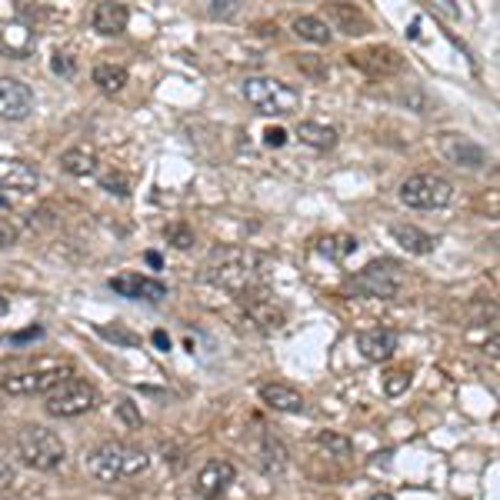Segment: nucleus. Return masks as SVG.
Listing matches in <instances>:
<instances>
[{"label": "nucleus", "instance_id": "nucleus-1", "mask_svg": "<svg viewBox=\"0 0 500 500\" xmlns=\"http://www.w3.org/2000/svg\"><path fill=\"white\" fill-rule=\"evenodd\" d=\"M207 277L220 287H227L240 301H250L264 287V261L250 250H214V257L207 264Z\"/></svg>", "mask_w": 500, "mask_h": 500}, {"label": "nucleus", "instance_id": "nucleus-2", "mask_svg": "<svg viewBox=\"0 0 500 500\" xmlns=\"http://www.w3.org/2000/svg\"><path fill=\"white\" fill-rule=\"evenodd\" d=\"M147 468H151V454L144 447L124 444V440H107L88 457V474L100 484L141 477Z\"/></svg>", "mask_w": 500, "mask_h": 500}, {"label": "nucleus", "instance_id": "nucleus-3", "mask_svg": "<svg viewBox=\"0 0 500 500\" xmlns=\"http://www.w3.org/2000/svg\"><path fill=\"white\" fill-rule=\"evenodd\" d=\"M244 97L250 107L267 114V117H287V114L301 110V90L277 80V77H247Z\"/></svg>", "mask_w": 500, "mask_h": 500}, {"label": "nucleus", "instance_id": "nucleus-4", "mask_svg": "<svg viewBox=\"0 0 500 500\" xmlns=\"http://www.w3.org/2000/svg\"><path fill=\"white\" fill-rule=\"evenodd\" d=\"M17 457L31 470H54L64 464L67 447L54 431L33 424V427H23L21 434H17Z\"/></svg>", "mask_w": 500, "mask_h": 500}, {"label": "nucleus", "instance_id": "nucleus-5", "mask_svg": "<svg viewBox=\"0 0 500 500\" xmlns=\"http://www.w3.org/2000/svg\"><path fill=\"white\" fill-rule=\"evenodd\" d=\"M347 287L357 297H370V301H391V297L401 294L403 271L394 261H370L367 267H360L354 277H347Z\"/></svg>", "mask_w": 500, "mask_h": 500}, {"label": "nucleus", "instance_id": "nucleus-6", "mask_svg": "<svg viewBox=\"0 0 500 500\" xmlns=\"http://www.w3.org/2000/svg\"><path fill=\"white\" fill-rule=\"evenodd\" d=\"M397 197L413 210H440L454 200V184L440 174H413L401 184Z\"/></svg>", "mask_w": 500, "mask_h": 500}, {"label": "nucleus", "instance_id": "nucleus-7", "mask_svg": "<svg viewBox=\"0 0 500 500\" xmlns=\"http://www.w3.org/2000/svg\"><path fill=\"white\" fill-rule=\"evenodd\" d=\"M97 407V387L88 381L67 377L64 384H57L54 391L47 394V413L54 417H80Z\"/></svg>", "mask_w": 500, "mask_h": 500}, {"label": "nucleus", "instance_id": "nucleus-8", "mask_svg": "<svg viewBox=\"0 0 500 500\" xmlns=\"http://www.w3.org/2000/svg\"><path fill=\"white\" fill-rule=\"evenodd\" d=\"M70 377L67 367H44V370H23V374H11L0 381V391L11 397H27V394H51L57 384H64Z\"/></svg>", "mask_w": 500, "mask_h": 500}, {"label": "nucleus", "instance_id": "nucleus-9", "mask_svg": "<svg viewBox=\"0 0 500 500\" xmlns=\"http://www.w3.org/2000/svg\"><path fill=\"white\" fill-rule=\"evenodd\" d=\"M437 151H440V157H444L447 163L468 167V171H477V167L487 163V151H484L477 141H470V137L454 134V131L437 134Z\"/></svg>", "mask_w": 500, "mask_h": 500}, {"label": "nucleus", "instance_id": "nucleus-10", "mask_svg": "<svg viewBox=\"0 0 500 500\" xmlns=\"http://www.w3.org/2000/svg\"><path fill=\"white\" fill-rule=\"evenodd\" d=\"M107 287L114 294L127 297V301H147V304H157V301L167 297V283L157 281V277H144V273H137V271L110 277Z\"/></svg>", "mask_w": 500, "mask_h": 500}, {"label": "nucleus", "instance_id": "nucleus-11", "mask_svg": "<svg viewBox=\"0 0 500 500\" xmlns=\"http://www.w3.org/2000/svg\"><path fill=\"white\" fill-rule=\"evenodd\" d=\"M33 110V90L17 77H0V117L23 120Z\"/></svg>", "mask_w": 500, "mask_h": 500}, {"label": "nucleus", "instance_id": "nucleus-12", "mask_svg": "<svg viewBox=\"0 0 500 500\" xmlns=\"http://www.w3.org/2000/svg\"><path fill=\"white\" fill-rule=\"evenodd\" d=\"M41 184L37 167L21 157H0V190H14V194H31Z\"/></svg>", "mask_w": 500, "mask_h": 500}, {"label": "nucleus", "instance_id": "nucleus-13", "mask_svg": "<svg viewBox=\"0 0 500 500\" xmlns=\"http://www.w3.org/2000/svg\"><path fill=\"white\" fill-rule=\"evenodd\" d=\"M234 464L230 460H207L200 474H197V497L200 500H218L224 490L234 484Z\"/></svg>", "mask_w": 500, "mask_h": 500}, {"label": "nucleus", "instance_id": "nucleus-14", "mask_svg": "<svg viewBox=\"0 0 500 500\" xmlns=\"http://www.w3.org/2000/svg\"><path fill=\"white\" fill-rule=\"evenodd\" d=\"M397 344H401V338H397V330H391V327H370V330H364V334L357 338L360 354H364L367 360H374V364L391 360Z\"/></svg>", "mask_w": 500, "mask_h": 500}, {"label": "nucleus", "instance_id": "nucleus-15", "mask_svg": "<svg viewBox=\"0 0 500 500\" xmlns=\"http://www.w3.org/2000/svg\"><path fill=\"white\" fill-rule=\"evenodd\" d=\"M127 21H131L127 7H124V4H110V0L97 4L94 14H90V27H94L100 37H117V33H124L127 31Z\"/></svg>", "mask_w": 500, "mask_h": 500}, {"label": "nucleus", "instance_id": "nucleus-16", "mask_svg": "<svg viewBox=\"0 0 500 500\" xmlns=\"http://www.w3.org/2000/svg\"><path fill=\"white\" fill-rule=\"evenodd\" d=\"M33 44H37V33H33L31 23L14 21V23H7V27L0 31V51H4V54H11V57H17V60L31 54Z\"/></svg>", "mask_w": 500, "mask_h": 500}, {"label": "nucleus", "instance_id": "nucleus-17", "mask_svg": "<svg viewBox=\"0 0 500 500\" xmlns=\"http://www.w3.org/2000/svg\"><path fill=\"white\" fill-rule=\"evenodd\" d=\"M350 64H357L367 74H394L401 70V54L391 47H370L364 54H350Z\"/></svg>", "mask_w": 500, "mask_h": 500}, {"label": "nucleus", "instance_id": "nucleus-18", "mask_svg": "<svg viewBox=\"0 0 500 500\" xmlns=\"http://www.w3.org/2000/svg\"><path fill=\"white\" fill-rule=\"evenodd\" d=\"M60 167H64L70 177H90L97 174V151L94 147H88V144H77V147H67L64 153H60Z\"/></svg>", "mask_w": 500, "mask_h": 500}, {"label": "nucleus", "instance_id": "nucleus-19", "mask_svg": "<svg viewBox=\"0 0 500 500\" xmlns=\"http://www.w3.org/2000/svg\"><path fill=\"white\" fill-rule=\"evenodd\" d=\"M261 401L271 407V411L281 413H304V397L287 387V384H264L261 387Z\"/></svg>", "mask_w": 500, "mask_h": 500}, {"label": "nucleus", "instance_id": "nucleus-20", "mask_svg": "<svg viewBox=\"0 0 500 500\" xmlns=\"http://www.w3.org/2000/svg\"><path fill=\"white\" fill-rule=\"evenodd\" d=\"M391 237L401 244L407 254H434L437 240L431 234H424L421 227H413V224H391Z\"/></svg>", "mask_w": 500, "mask_h": 500}, {"label": "nucleus", "instance_id": "nucleus-21", "mask_svg": "<svg viewBox=\"0 0 500 500\" xmlns=\"http://www.w3.org/2000/svg\"><path fill=\"white\" fill-rule=\"evenodd\" d=\"M294 134L301 137V144L314 147V151H334L338 147V131L327 127V124H317V120H301Z\"/></svg>", "mask_w": 500, "mask_h": 500}, {"label": "nucleus", "instance_id": "nucleus-22", "mask_svg": "<svg viewBox=\"0 0 500 500\" xmlns=\"http://www.w3.org/2000/svg\"><path fill=\"white\" fill-rule=\"evenodd\" d=\"M283 307H277L273 301H267V297H250L247 301V320L250 324L264 327V330H277V327L283 324Z\"/></svg>", "mask_w": 500, "mask_h": 500}, {"label": "nucleus", "instance_id": "nucleus-23", "mask_svg": "<svg viewBox=\"0 0 500 500\" xmlns=\"http://www.w3.org/2000/svg\"><path fill=\"white\" fill-rule=\"evenodd\" d=\"M294 33L301 37V41H307V44H330V37H334L330 23L320 21V17H310V14L297 17V21H294Z\"/></svg>", "mask_w": 500, "mask_h": 500}, {"label": "nucleus", "instance_id": "nucleus-24", "mask_svg": "<svg viewBox=\"0 0 500 500\" xmlns=\"http://www.w3.org/2000/svg\"><path fill=\"white\" fill-rule=\"evenodd\" d=\"M261 470H264V474H271V477H277V474H283V470H287V447H283L281 440L264 437V444H261Z\"/></svg>", "mask_w": 500, "mask_h": 500}, {"label": "nucleus", "instance_id": "nucleus-25", "mask_svg": "<svg viewBox=\"0 0 500 500\" xmlns=\"http://www.w3.org/2000/svg\"><path fill=\"white\" fill-rule=\"evenodd\" d=\"M127 67L124 64H97L94 67V84L107 94H117V90L127 88Z\"/></svg>", "mask_w": 500, "mask_h": 500}, {"label": "nucleus", "instance_id": "nucleus-26", "mask_svg": "<svg viewBox=\"0 0 500 500\" xmlns=\"http://www.w3.org/2000/svg\"><path fill=\"white\" fill-rule=\"evenodd\" d=\"M357 247H360L357 237H350V234H327V237L317 244V250H320L324 257H330V261H347Z\"/></svg>", "mask_w": 500, "mask_h": 500}, {"label": "nucleus", "instance_id": "nucleus-27", "mask_svg": "<svg viewBox=\"0 0 500 500\" xmlns=\"http://www.w3.org/2000/svg\"><path fill=\"white\" fill-rule=\"evenodd\" d=\"M97 334L104 340H114V344H120V347H141V334H134V330H127L124 324H97Z\"/></svg>", "mask_w": 500, "mask_h": 500}, {"label": "nucleus", "instance_id": "nucleus-28", "mask_svg": "<svg viewBox=\"0 0 500 500\" xmlns=\"http://www.w3.org/2000/svg\"><path fill=\"white\" fill-rule=\"evenodd\" d=\"M317 447H324L327 454H334V457H347L350 450H354V444H350V437L338 434V431H320V434L314 437Z\"/></svg>", "mask_w": 500, "mask_h": 500}, {"label": "nucleus", "instance_id": "nucleus-29", "mask_svg": "<svg viewBox=\"0 0 500 500\" xmlns=\"http://www.w3.org/2000/svg\"><path fill=\"white\" fill-rule=\"evenodd\" d=\"M163 237H167V244H174L177 250H187L194 244V230L187 227L184 220H174V224L163 227Z\"/></svg>", "mask_w": 500, "mask_h": 500}, {"label": "nucleus", "instance_id": "nucleus-30", "mask_svg": "<svg viewBox=\"0 0 500 500\" xmlns=\"http://www.w3.org/2000/svg\"><path fill=\"white\" fill-rule=\"evenodd\" d=\"M100 187H104L107 194H117V197H127V194H131V181L120 174V171H114V174H104V177H100Z\"/></svg>", "mask_w": 500, "mask_h": 500}, {"label": "nucleus", "instance_id": "nucleus-31", "mask_svg": "<svg viewBox=\"0 0 500 500\" xmlns=\"http://www.w3.org/2000/svg\"><path fill=\"white\" fill-rule=\"evenodd\" d=\"M117 413H120V421H124L127 427H134V431H137V427L144 424L141 411H137V407H134V401H127V397H124V401L117 403Z\"/></svg>", "mask_w": 500, "mask_h": 500}, {"label": "nucleus", "instance_id": "nucleus-32", "mask_svg": "<svg viewBox=\"0 0 500 500\" xmlns=\"http://www.w3.org/2000/svg\"><path fill=\"white\" fill-rule=\"evenodd\" d=\"M407 387H411V374H407V370H394L391 377L384 381V391L391 394V397H397V394L407 391Z\"/></svg>", "mask_w": 500, "mask_h": 500}, {"label": "nucleus", "instance_id": "nucleus-33", "mask_svg": "<svg viewBox=\"0 0 500 500\" xmlns=\"http://www.w3.org/2000/svg\"><path fill=\"white\" fill-rule=\"evenodd\" d=\"M17 237H21L17 224H14L11 218H4V214H0V247H14V244H17Z\"/></svg>", "mask_w": 500, "mask_h": 500}, {"label": "nucleus", "instance_id": "nucleus-34", "mask_svg": "<svg viewBox=\"0 0 500 500\" xmlns=\"http://www.w3.org/2000/svg\"><path fill=\"white\" fill-rule=\"evenodd\" d=\"M207 11L214 14V17H234L240 11V0H210Z\"/></svg>", "mask_w": 500, "mask_h": 500}, {"label": "nucleus", "instance_id": "nucleus-35", "mask_svg": "<svg viewBox=\"0 0 500 500\" xmlns=\"http://www.w3.org/2000/svg\"><path fill=\"white\" fill-rule=\"evenodd\" d=\"M14 484H17V470H14V464L0 460V494H11Z\"/></svg>", "mask_w": 500, "mask_h": 500}, {"label": "nucleus", "instance_id": "nucleus-36", "mask_svg": "<svg viewBox=\"0 0 500 500\" xmlns=\"http://www.w3.org/2000/svg\"><path fill=\"white\" fill-rule=\"evenodd\" d=\"M51 70H54V74H64V77H74L77 64L67 54H54V60H51Z\"/></svg>", "mask_w": 500, "mask_h": 500}, {"label": "nucleus", "instance_id": "nucleus-37", "mask_svg": "<svg viewBox=\"0 0 500 500\" xmlns=\"http://www.w3.org/2000/svg\"><path fill=\"white\" fill-rule=\"evenodd\" d=\"M264 144H267V147H283V144H287V131H283V127H267V131H264Z\"/></svg>", "mask_w": 500, "mask_h": 500}, {"label": "nucleus", "instance_id": "nucleus-38", "mask_svg": "<svg viewBox=\"0 0 500 500\" xmlns=\"http://www.w3.org/2000/svg\"><path fill=\"white\" fill-rule=\"evenodd\" d=\"M33 338H44V330L41 327H31V330H21V334H14V344H23V340H33Z\"/></svg>", "mask_w": 500, "mask_h": 500}, {"label": "nucleus", "instance_id": "nucleus-39", "mask_svg": "<svg viewBox=\"0 0 500 500\" xmlns=\"http://www.w3.org/2000/svg\"><path fill=\"white\" fill-rule=\"evenodd\" d=\"M153 344H157L161 350H171V338H167L163 330H157V334H153Z\"/></svg>", "mask_w": 500, "mask_h": 500}, {"label": "nucleus", "instance_id": "nucleus-40", "mask_svg": "<svg viewBox=\"0 0 500 500\" xmlns=\"http://www.w3.org/2000/svg\"><path fill=\"white\" fill-rule=\"evenodd\" d=\"M370 500H394V497H391V494H374Z\"/></svg>", "mask_w": 500, "mask_h": 500}, {"label": "nucleus", "instance_id": "nucleus-41", "mask_svg": "<svg viewBox=\"0 0 500 500\" xmlns=\"http://www.w3.org/2000/svg\"><path fill=\"white\" fill-rule=\"evenodd\" d=\"M0 314H7V297H0Z\"/></svg>", "mask_w": 500, "mask_h": 500}]
</instances>
